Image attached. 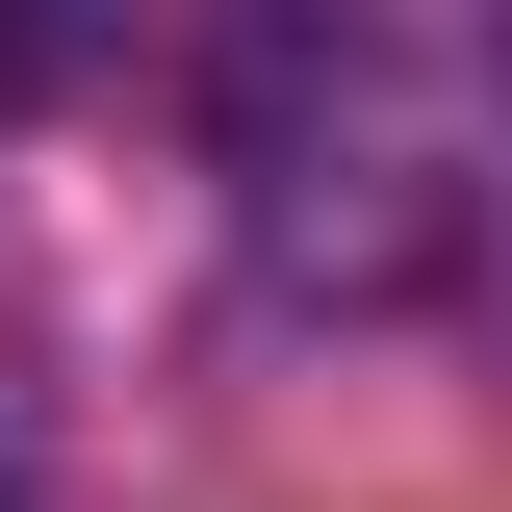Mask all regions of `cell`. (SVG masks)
Instances as JSON below:
<instances>
[{"label": "cell", "instance_id": "cell-1", "mask_svg": "<svg viewBox=\"0 0 512 512\" xmlns=\"http://www.w3.org/2000/svg\"><path fill=\"white\" fill-rule=\"evenodd\" d=\"M52 77H77V0H0V128L52 103Z\"/></svg>", "mask_w": 512, "mask_h": 512}]
</instances>
